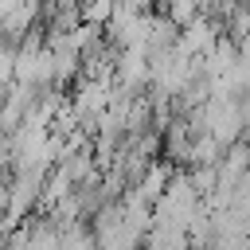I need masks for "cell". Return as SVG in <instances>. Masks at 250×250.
<instances>
[{
    "mask_svg": "<svg viewBox=\"0 0 250 250\" xmlns=\"http://www.w3.org/2000/svg\"><path fill=\"white\" fill-rule=\"evenodd\" d=\"M164 16L176 23V27H188L195 16H199V0H160Z\"/></svg>",
    "mask_w": 250,
    "mask_h": 250,
    "instance_id": "6da1fadb",
    "label": "cell"
}]
</instances>
